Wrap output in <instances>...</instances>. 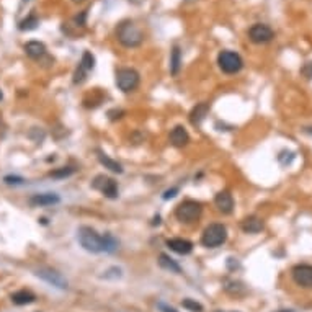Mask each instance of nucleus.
Listing matches in <instances>:
<instances>
[{"mask_svg":"<svg viewBox=\"0 0 312 312\" xmlns=\"http://www.w3.org/2000/svg\"><path fill=\"white\" fill-rule=\"evenodd\" d=\"M116 39L124 48H137L144 41V33L134 21L124 20L116 26Z\"/></svg>","mask_w":312,"mask_h":312,"instance_id":"nucleus-1","label":"nucleus"},{"mask_svg":"<svg viewBox=\"0 0 312 312\" xmlns=\"http://www.w3.org/2000/svg\"><path fill=\"white\" fill-rule=\"evenodd\" d=\"M77 240L83 250L90 253L105 252V235H100L95 229L88 226H82L77 230Z\"/></svg>","mask_w":312,"mask_h":312,"instance_id":"nucleus-2","label":"nucleus"},{"mask_svg":"<svg viewBox=\"0 0 312 312\" xmlns=\"http://www.w3.org/2000/svg\"><path fill=\"white\" fill-rule=\"evenodd\" d=\"M226 240H227V229L226 226L219 224V222L209 224L201 235V244L206 248H216L224 244Z\"/></svg>","mask_w":312,"mask_h":312,"instance_id":"nucleus-3","label":"nucleus"},{"mask_svg":"<svg viewBox=\"0 0 312 312\" xmlns=\"http://www.w3.org/2000/svg\"><path fill=\"white\" fill-rule=\"evenodd\" d=\"M203 213V206L201 203L195 201V199H186V201L180 203L175 209V217L180 222H185V224H191L196 219H199Z\"/></svg>","mask_w":312,"mask_h":312,"instance_id":"nucleus-4","label":"nucleus"},{"mask_svg":"<svg viewBox=\"0 0 312 312\" xmlns=\"http://www.w3.org/2000/svg\"><path fill=\"white\" fill-rule=\"evenodd\" d=\"M217 66L224 74H237L244 67V61L235 51H221L217 56Z\"/></svg>","mask_w":312,"mask_h":312,"instance_id":"nucleus-5","label":"nucleus"},{"mask_svg":"<svg viewBox=\"0 0 312 312\" xmlns=\"http://www.w3.org/2000/svg\"><path fill=\"white\" fill-rule=\"evenodd\" d=\"M139 82H141L139 72L134 69L123 67L116 72V87L124 93L136 90V88L139 87Z\"/></svg>","mask_w":312,"mask_h":312,"instance_id":"nucleus-6","label":"nucleus"},{"mask_svg":"<svg viewBox=\"0 0 312 312\" xmlns=\"http://www.w3.org/2000/svg\"><path fill=\"white\" fill-rule=\"evenodd\" d=\"M275 38V31L265 23H255L248 28V39L255 44H266Z\"/></svg>","mask_w":312,"mask_h":312,"instance_id":"nucleus-7","label":"nucleus"},{"mask_svg":"<svg viewBox=\"0 0 312 312\" xmlns=\"http://www.w3.org/2000/svg\"><path fill=\"white\" fill-rule=\"evenodd\" d=\"M92 186L98 191H101L106 198L110 199H115L118 198V183L110 177H105V175H97L95 180L92 181Z\"/></svg>","mask_w":312,"mask_h":312,"instance_id":"nucleus-8","label":"nucleus"},{"mask_svg":"<svg viewBox=\"0 0 312 312\" xmlns=\"http://www.w3.org/2000/svg\"><path fill=\"white\" fill-rule=\"evenodd\" d=\"M36 276L44 279L46 283H49L51 286H54L57 289H67L69 288V283H67V279H66V276L62 273H59V271L52 270V268H39L36 271Z\"/></svg>","mask_w":312,"mask_h":312,"instance_id":"nucleus-9","label":"nucleus"},{"mask_svg":"<svg viewBox=\"0 0 312 312\" xmlns=\"http://www.w3.org/2000/svg\"><path fill=\"white\" fill-rule=\"evenodd\" d=\"M291 276L297 286L306 288V289L312 288V265L299 263V265L293 266Z\"/></svg>","mask_w":312,"mask_h":312,"instance_id":"nucleus-10","label":"nucleus"},{"mask_svg":"<svg viewBox=\"0 0 312 312\" xmlns=\"http://www.w3.org/2000/svg\"><path fill=\"white\" fill-rule=\"evenodd\" d=\"M214 204L222 214H230L234 211V198L227 190H222L216 195Z\"/></svg>","mask_w":312,"mask_h":312,"instance_id":"nucleus-11","label":"nucleus"},{"mask_svg":"<svg viewBox=\"0 0 312 312\" xmlns=\"http://www.w3.org/2000/svg\"><path fill=\"white\" fill-rule=\"evenodd\" d=\"M61 201L59 195L56 193H36L30 198L31 206H52Z\"/></svg>","mask_w":312,"mask_h":312,"instance_id":"nucleus-12","label":"nucleus"},{"mask_svg":"<svg viewBox=\"0 0 312 312\" xmlns=\"http://www.w3.org/2000/svg\"><path fill=\"white\" fill-rule=\"evenodd\" d=\"M167 247L170 250L180 253V255H188V253L193 252V244L186 239L181 237H175V239H168L167 240Z\"/></svg>","mask_w":312,"mask_h":312,"instance_id":"nucleus-13","label":"nucleus"},{"mask_svg":"<svg viewBox=\"0 0 312 312\" xmlns=\"http://www.w3.org/2000/svg\"><path fill=\"white\" fill-rule=\"evenodd\" d=\"M170 142L175 147H185L190 142L188 131L183 126H175L170 131Z\"/></svg>","mask_w":312,"mask_h":312,"instance_id":"nucleus-14","label":"nucleus"},{"mask_svg":"<svg viewBox=\"0 0 312 312\" xmlns=\"http://www.w3.org/2000/svg\"><path fill=\"white\" fill-rule=\"evenodd\" d=\"M25 52L31 59H41L46 56V46L41 41H28L25 44Z\"/></svg>","mask_w":312,"mask_h":312,"instance_id":"nucleus-15","label":"nucleus"},{"mask_svg":"<svg viewBox=\"0 0 312 312\" xmlns=\"http://www.w3.org/2000/svg\"><path fill=\"white\" fill-rule=\"evenodd\" d=\"M208 113H209V103H198L193 110H191V113H190V121H191V124H195V126H199V124L204 121V118L208 116Z\"/></svg>","mask_w":312,"mask_h":312,"instance_id":"nucleus-16","label":"nucleus"},{"mask_svg":"<svg viewBox=\"0 0 312 312\" xmlns=\"http://www.w3.org/2000/svg\"><path fill=\"white\" fill-rule=\"evenodd\" d=\"M263 229V222L257 216H248L242 221V230L247 234H258Z\"/></svg>","mask_w":312,"mask_h":312,"instance_id":"nucleus-17","label":"nucleus"},{"mask_svg":"<svg viewBox=\"0 0 312 312\" xmlns=\"http://www.w3.org/2000/svg\"><path fill=\"white\" fill-rule=\"evenodd\" d=\"M34 301H36V296L31 291H28V289H20V291L12 294V302L16 306H26Z\"/></svg>","mask_w":312,"mask_h":312,"instance_id":"nucleus-18","label":"nucleus"},{"mask_svg":"<svg viewBox=\"0 0 312 312\" xmlns=\"http://www.w3.org/2000/svg\"><path fill=\"white\" fill-rule=\"evenodd\" d=\"M159 265L162 266L164 270H167V271H170V273H175V275H180L181 273V266L177 263L173 258H170L167 255V253H160L159 255Z\"/></svg>","mask_w":312,"mask_h":312,"instance_id":"nucleus-19","label":"nucleus"},{"mask_svg":"<svg viewBox=\"0 0 312 312\" xmlns=\"http://www.w3.org/2000/svg\"><path fill=\"white\" fill-rule=\"evenodd\" d=\"M98 160H100L101 165H103L105 168H108V170L115 172V173H123L121 164L116 162V160H113V159H110L108 155L103 154V152H100V150H98Z\"/></svg>","mask_w":312,"mask_h":312,"instance_id":"nucleus-20","label":"nucleus"},{"mask_svg":"<svg viewBox=\"0 0 312 312\" xmlns=\"http://www.w3.org/2000/svg\"><path fill=\"white\" fill-rule=\"evenodd\" d=\"M180 69H181V51L178 46H173L170 52V74L178 75Z\"/></svg>","mask_w":312,"mask_h":312,"instance_id":"nucleus-21","label":"nucleus"},{"mask_svg":"<svg viewBox=\"0 0 312 312\" xmlns=\"http://www.w3.org/2000/svg\"><path fill=\"white\" fill-rule=\"evenodd\" d=\"M38 25H39V18H38L36 15H34V13H31V15L26 16L25 20L20 21L18 28H20L21 31H31V30H36Z\"/></svg>","mask_w":312,"mask_h":312,"instance_id":"nucleus-22","label":"nucleus"},{"mask_svg":"<svg viewBox=\"0 0 312 312\" xmlns=\"http://www.w3.org/2000/svg\"><path fill=\"white\" fill-rule=\"evenodd\" d=\"M80 67H82L85 72H90V70L95 67V57H93V54L90 51H85L82 54V59H80Z\"/></svg>","mask_w":312,"mask_h":312,"instance_id":"nucleus-23","label":"nucleus"},{"mask_svg":"<svg viewBox=\"0 0 312 312\" xmlns=\"http://www.w3.org/2000/svg\"><path fill=\"white\" fill-rule=\"evenodd\" d=\"M75 173V168L74 167H61V168H56V170L49 172V177L51 178H67L70 175Z\"/></svg>","mask_w":312,"mask_h":312,"instance_id":"nucleus-24","label":"nucleus"},{"mask_svg":"<svg viewBox=\"0 0 312 312\" xmlns=\"http://www.w3.org/2000/svg\"><path fill=\"white\" fill-rule=\"evenodd\" d=\"M118 240L113 237L111 234H105V252L106 253H113V252H116V248H118Z\"/></svg>","mask_w":312,"mask_h":312,"instance_id":"nucleus-25","label":"nucleus"},{"mask_svg":"<svg viewBox=\"0 0 312 312\" xmlns=\"http://www.w3.org/2000/svg\"><path fill=\"white\" fill-rule=\"evenodd\" d=\"M181 306L191 312H203V306L199 304V302H196L195 299H183L181 301Z\"/></svg>","mask_w":312,"mask_h":312,"instance_id":"nucleus-26","label":"nucleus"},{"mask_svg":"<svg viewBox=\"0 0 312 312\" xmlns=\"http://www.w3.org/2000/svg\"><path fill=\"white\" fill-rule=\"evenodd\" d=\"M121 276H123L121 268H116V266H113V268L106 270L105 275H101V278H105V279H118V278H121Z\"/></svg>","mask_w":312,"mask_h":312,"instance_id":"nucleus-27","label":"nucleus"},{"mask_svg":"<svg viewBox=\"0 0 312 312\" xmlns=\"http://www.w3.org/2000/svg\"><path fill=\"white\" fill-rule=\"evenodd\" d=\"M301 74L307 79H312V62H307L304 64V67L301 69Z\"/></svg>","mask_w":312,"mask_h":312,"instance_id":"nucleus-28","label":"nucleus"},{"mask_svg":"<svg viewBox=\"0 0 312 312\" xmlns=\"http://www.w3.org/2000/svg\"><path fill=\"white\" fill-rule=\"evenodd\" d=\"M85 18H87V10H83L80 15L75 16L74 21L77 23V26H85Z\"/></svg>","mask_w":312,"mask_h":312,"instance_id":"nucleus-29","label":"nucleus"},{"mask_svg":"<svg viewBox=\"0 0 312 312\" xmlns=\"http://www.w3.org/2000/svg\"><path fill=\"white\" fill-rule=\"evenodd\" d=\"M5 181H7L8 185H20V183H23V178L8 175V177H5Z\"/></svg>","mask_w":312,"mask_h":312,"instance_id":"nucleus-30","label":"nucleus"},{"mask_svg":"<svg viewBox=\"0 0 312 312\" xmlns=\"http://www.w3.org/2000/svg\"><path fill=\"white\" fill-rule=\"evenodd\" d=\"M178 193V188L175 186V188H170V190H167L165 193H164V199H170V198H175Z\"/></svg>","mask_w":312,"mask_h":312,"instance_id":"nucleus-31","label":"nucleus"},{"mask_svg":"<svg viewBox=\"0 0 312 312\" xmlns=\"http://www.w3.org/2000/svg\"><path fill=\"white\" fill-rule=\"evenodd\" d=\"M157 307L160 309V312H177L173 307H170V306H167V304H164V302H159L157 304Z\"/></svg>","mask_w":312,"mask_h":312,"instance_id":"nucleus-32","label":"nucleus"},{"mask_svg":"<svg viewBox=\"0 0 312 312\" xmlns=\"http://www.w3.org/2000/svg\"><path fill=\"white\" fill-rule=\"evenodd\" d=\"M74 2H75V3H79V2H82V0H74Z\"/></svg>","mask_w":312,"mask_h":312,"instance_id":"nucleus-33","label":"nucleus"},{"mask_svg":"<svg viewBox=\"0 0 312 312\" xmlns=\"http://www.w3.org/2000/svg\"><path fill=\"white\" fill-rule=\"evenodd\" d=\"M0 100H2V92H0Z\"/></svg>","mask_w":312,"mask_h":312,"instance_id":"nucleus-34","label":"nucleus"},{"mask_svg":"<svg viewBox=\"0 0 312 312\" xmlns=\"http://www.w3.org/2000/svg\"><path fill=\"white\" fill-rule=\"evenodd\" d=\"M25 2H26V0H25Z\"/></svg>","mask_w":312,"mask_h":312,"instance_id":"nucleus-35","label":"nucleus"}]
</instances>
